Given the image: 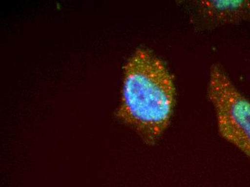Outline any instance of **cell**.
Returning <instances> with one entry per match:
<instances>
[{"label":"cell","mask_w":250,"mask_h":187,"mask_svg":"<svg viewBox=\"0 0 250 187\" xmlns=\"http://www.w3.org/2000/svg\"><path fill=\"white\" fill-rule=\"evenodd\" d=\"M207 94L221 136L250 160V101L219 64L211 67Z\"/></svg>","instance_id":"2"},{"label":"cell","mask_w":250,"mask_h":187,"mask_svg":"<svg viewBox=\"0 0 250 187\" xmlns=\"http://www.w3.org/2000/svg\"><path fill=\"white\" fill-rule=\"evenodd\" d=\"M193 5L195 18L210 28L250 21V0H200Z\"/></svg>","instance_id":"3"},{"label":"cell","mask_w":250,"mask_h":187,"mask_svg":"<svg viewBox=\"0 0 250 187\" xmlns=\"http://www.w3.org/2000/svg\"><path fill=\"white\" fill-rule=\"evenodd\" d=\"M123 78L117 118L152 145L170 125L176 98L174 79L163 60L143 48L125 63Z\"/></svg>","instance_id":"1"}]
</instances>
